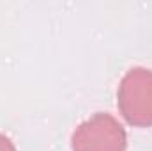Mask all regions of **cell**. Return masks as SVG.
I'll list each match as a JSON object with an SVG mask.
<instances>
[{"instance_id":"cell-3","label":"cell","mask_w":152,"mask_h":151,"mask_svg":"<svg viewBox=\"0 0 152 151\" xmlns=\"http://www.w3.org/2000/svg\"><path fill=\"white\" fill-rule=\"evenodd\" d=\"M0 151H16L14 144L11 142V139L2 135V133H0Z\"/></svg>"},{"instance_id":"cell-2","label":"cell","mask_w":152,"mask_h":151,"mask_svg":"<svg viewBox=\"0 0 152 151\" xmlns=\"http://www.w3.org/2000/svg\"><path fill=\"white\" fill-rule=\"evenodd\" d=\"M73 151H126L124 126L106 112H97L83 121L71 137Z\"/></svg>"},{"instance_id":"cell-1","label":"cell","mask_w":152,"mask_h":151,"mask_svg":"<svg viewBox=\"0 0 152 151\" xmlns=\"http://www.w3.org/2000/svg\"><path fill=\"white\" fill-rule=\"evenodd\" d=\"M117 105L129 124L142 128L152 126V70H129L120 80Z\"/></svg>"}]
</instances>
